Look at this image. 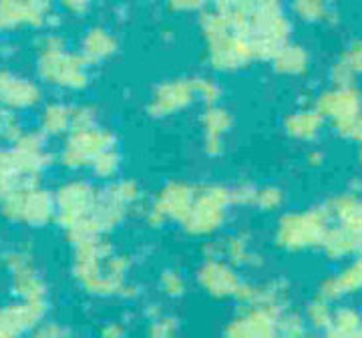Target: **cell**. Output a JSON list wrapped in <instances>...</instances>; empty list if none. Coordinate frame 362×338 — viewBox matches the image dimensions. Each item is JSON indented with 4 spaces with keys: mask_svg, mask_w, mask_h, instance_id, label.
I'll use <instances>...</instances> for the list:
<instances>
[{
    "mask_svg": "<svg viewBox=\"0 0 362 338\" xmlns=\"http://www.w3.org/2000/svg\"><path fill=\"white\" fill-rule=\"evenodd\" d=\"M131 256L117 252L107 235L73 242V278L95 298H135L139 290L129 282Z\"/></svg>",
    "mask_w": 362,
    "mask_h": 338,
    "instance_id": "cell-1",
    "label": "cell"
},
{
    "mask_svg": "<svg viewBox=\"0 0 362 338\" xmlns=\"http://www.w3.org/2000/svg\"><path fill=\"white\" fill-rule=\"evenodd\" d=\"M221 13L228 23L250 40L256 59L272 61L290 42L292 25L280 0H214L209 6Z\"/></svg>",
    "mask_w": 362,
    "mask_h": 338,
    "instance_id": "cell-2",
    "label": "cell"
},
{
    "mask_svg": "<svg viewBox=\"0 0 362 338\" xmlns=\"http://www.w3.org/2000/svg\"><path fill=\"white\" fill-rule=\"evenodd\" d=\"M199 25L206 39L207 61L211 69L220 73H232L244 69L256 59L250 40L244 39L221 13L206 8L202 13Z\"/></svg>",
    "mask_w": 362,
    "mask_h": 338,
    "instance_id": "cell-3",
    "label": "cell"
},
{
    "mask_svg": "<svg viewBox=\"0 0 362 338\" xmlns=\"http://www.w3.org/2000/svg\"><path fill=\"white\" fill-rule=\"evenodd\" d=\"M51 163L52 156L47 151L45 135L40 131H25V135L8 145L0 156V187L11 190L39 182Z\"/></svg>",
    "mask_w": 362,
    "mask_h": 338,
    "instance_id": "cell-4",
    "label": "cell"
},
{
    "mask_svg": "<svg viewBox=\"0 0 362 338\" xmlns=\"http://www.w3.org/2000/svg\"><path fill=\"white\" fill-rule=\"evenodd\" d=\"M37 73L45 83L65 91H81L90 78L89 61L81 52L66 51L65 40L57 35H47L39 40Z\"/></svg>",
    "mask_w": 362,
    "mask_h": 338,
    "instance_id": "cell-5",
    "label": "cell"
},
{
    "mask_svg": "<svg viewBox=\"0 0 362 338\" xmlns=\"http://www.w3.org/2000/svg\"><path fill=\"white\" fill-rule=\"evenodd\" d=\"M101 192L89 182L73 180L63 183L54 192V204H57V218L61 230H65L69 242L87 240L90 235L93 218L99 208Z\"/></svg>",
    "mask_w": 362,
    "mask_h": 338,
    "instance_id": "cell-6",
    "label": "cell"
},
{
    "mask_svg": "<svg viewBox=\"0 0 362 338\" xmlns=\"http://www.w3.org/2000/svg\"><path fill=\"white\" fill-rule=\"evenodd\" d=\"M330 214L326 208L300 209L284 214L274 232V244L282 252L300 254L320 247L328 232Z\"/></svg>",
    "mask_w": 362,
    "mask_h": 338,
    "instance_id": "cell-7",
    "label": "cell"
},
{
    "mask_svg": "<svg viewBox=\"0 0 362 338\" xmlns=\"http://www.w3.org/2000/svg\"><path fill=\"white\" fill-rule=\"evenodd\" d=\"M2 216L11 223L45 228L57 218L54 194L47 192L39 182L2 190Z\"/></svg>",
    "mask_w": 362,
    "mask_h": 338,
    "instance_id": "cell-8",
    "label": "cell"
},
{
    "mask_svg": "<svg viewBox=\"0 0 362 338\" xmlns=\"http://www.w3.org/2000/svg\"><path fill=\"white\" fill-rule=\"evenodd\" d=\"M232 208L233 199L230 187L223 185L197 187L192 211L181 226L194 238H214L228 223Z\"/></svg>",
    "mask_w": 362,
    "mask_h": 338,
    "instance_id": "cell-9",
    "label": "cell"
},
{
    "mask_svg": "<svg viewBox=\"0 0 362 338\" xmlns=\"http://www.w3.org/2000/svg\"><path fill=\"white\" fill-rule=\"evenodd\" d=\"M141 202V187L133 180H119L109 183L101 192L99 208L93 218L90 235H109L115 228H119L125 218L131 214V209L137 208Z\"/></svg>",
    "mask_w": 362,
    "mask_h": 338,
    "instance_id": "cell-10",
    "label": "cell"
},
{
    "mask_svg": "<svg viewBox=\"0 0 362 338\" xmlns=\"http://www.w3.org/2000/svg\"><path fill=\"white\" fill-rule=\"evenodd\" d=\"M115 135L105 127L93 125L85 129H75L66 135L61 149V163L69 169L90 168L97 157L115 147Z\"/></svg>",
    "mask_w": 362,
    "mask_h": 338,
    "instance_id": "cell-11",
    "label": "cell"
},
{
    "mask_svg": "<svg viewBox=\"0 0 362 338\" xmlns=\"http://www.w3.org/2000/svg\"><path fill=\"white\" fill-rule=\"evenodd\" d=\"M197 187L185 182H169L163 185L149 208L145 211V221L151 228H161L165 223H183L194 206Z\"/></svg>",
    "mask_w": 362,
    "mask_h": 338,
    "instance_id": "cell-12",
    "label": "cell"
},
{
    "mask_svg": "<svg viewBox=\"0 0 362 338\" xmlns=\"http://www.w3.org/2000/svg\"><path fill=\"white\" fill-rule=\"evenodd\" d=\"M4 270L11 278V292L16 300H47L49 288L35 266V258L28 250L13 247L4 252Z\"/></svg>",
    "mask_w": 362,
    "mask_h": 338,
    "instance_id": "cell-13",
    "label": "cell"
},
{
    "mask_svg": "<svg viewBox=\"0 0 362 338\" xmlns=\"http://www.w3.org/2000/svg\"><path fill=\"white\" fill-rule=\"evenodd\" d=\"M197 284L209 298L228 300L238 296L244 284L238 268L223 258H204L197 268Z\"/></svg>",
    "mask_w": 362,
    "mask_h": 338,
    "instance_id": "cell-14",
    "label": "cell"
},
{
    "mask_svg": "<svg viewBox=\"0 0 362 338\" xmlns=\"http://www.w3.org/2000/svg\"><path fill=\"white\" fill-rule=\"evenodd\" d=\"M278 316L264 306H242L223 328V338H276Z\"/></svg>",
    "mask_w": 362,
    "mask_h": 338,
    "instance_id": "cell-15",
    "label": "cell"
},
{
    "mask_svg": "<svg viewBox=\"0 0 362 338\" xmlns=\"http://www.w3.org/2000/svg\"><path fill=\"white\" fill-rule=\"evenodd\" d=\"M194 101H197L194 78H173L168 83H161L153 91L147 111L151 117H171L185 111Z\"/></svg>",
    "mask_w": 362,
    "mask_h": 338,
    "instance_id": "cell-16",
    "label": "cell"
},
{
    "mask_svg": "<svg viewBox=\"0 0 362 338\" xmlns=\"http://www.w3.org/2000/svg\"><path fill=\"white\" fill-rule=\"evenodd\" d=\"M49 314V300H16L8 302L0 314V332L26 337Z\"/></svg>",
    "mask_w": 362,
    "mask_h": 338,
    "instance_id": "cell-17",
    "label": "cell"
},
{
    "mask_svg": "<svg viewBox=\"0 0 362 338\" xmlns=\"http://www.w3.org/2000/svg\"><path fill=\"white\" fill-rule=\"evenodd\" d=\"M235 300L242 306H264V308H270L274 313L282 314L288 308L290 286L282 278L268 280V282H262V284L244 280Z\"/></svg>",
    "mask_w": 362,
    "mask_h": 338,
    "instance_id": "cell-18",
    "label": "cell"
},
{
    "mask_svg": "<svg viewBox=\"0 0 362 338\" xmlns=\"http://www.w3.org/2000/svg\"><path fill=\"white\" fill-rule=\"evenodd\" d=\"M51 11L40 6L35 0H2L0 2V25L2 30L11 33L23 26H40L51 23Z\"/></svg>",
    "mask_w": 362,
    "mask_h": 338,
    "instance_id": "cell-19",
    "label": "cell"
},
{
    "mask_svg": "<svg viewBox=\"0 0 362 338\" xmlns=\"http://www.w3.org/2000/svg\"><path fill=\"white\" fill-rule=\"evenodd\" d=\"M0 95H2L4 109L16 111V113L37 107L42 99L40 87L35 81L14 75L11 71H4L0 77Z\"/></svg>",
    "mask_w": 362,
    "mask_h": 338,
    "instance_id": "cell-20",
    "label": "cell"
},
{
    "mask_svg": "<svg viewBox=\"0 0 362 338\" xmlns=\"http://www.w3.org/2000/svg\"><path fill=\"white\" fill-rule=\"evenodd\" d=\"M316 109L324 117L334 119V123H342L352 117H358L361 99H358V93L350 89L349 85H338L337 89L324 91L318 97Z\"/></svg>",
    "mask_w": 362,
    "mask_h": 338,
    "instance_id": "cell-21",
    "label": "cell"
},
{
    "mask_svg": "<svg viewBox=\"0 0 362 338\" xmlns=\"http://www.w3.org/2000/svg\"><path fill=\"white\" fill-rule=\"evenodd\" d=\"M232 113L218 105H209L202 115L204 129V149L209 157H220L223 153V139L232 131Z\"/></svg>",
    "mask_w": 362,
    "mask_h": 338,
    "instance_id": "cell-22",
    "label": "cell"
},
{
    "mask_svg": "<svg viewBox=\"0 0 362 338\" xmlns=\"http://www.w3.org/2000/svg\"><path fill=\"white\" fill-rule=\"evenodd\" d=\"M320 247L330 260H344V258L358 256L362 250V232L358 228L344 226V223L328 228Z\"/></svg>",
    "mask_w": 362,
    "mask_h": 338,
    "instance_id": "cell-23",
    "label": "cell"
},
{
    "mask_svg": "<svg viewBox=\"0 0 362 338\" xmlns=\"http://www.w3.org/2000/svg\"><path fill=\"white\" fill-rule=\"evenodd\" d=\"M362 288V256H356V260L342 268L340 272L324 280L320 286V294L328 300H338L342 296L354 294Z\"/></svg>",
    "mask_w": 362,
    "mask_h": 338,
    "instance_id": "cell-24",
    "label": "cell"
},
{
    "mask_svg": "<svg viewBox=\"0 0 362 338\" xmlns=\"http://www.w3.org/2000/svg\"><path fill=\"white\" fill-rule=\"evenodd\" d=\"M220 242V258L240 268H258L262 264V256H258L252 247L247 234H232Z\"/></svg>",
    "mask_w": 362,
    "mask_h": 338,
    "instance_id": "cell-25",
    "label": "cell"
},
{
    "mask_svg": "<svg viewBox=\"0 0 362 338\" xmlns=\"http://www.w3.org/2000/svg\"><path fill=\"white\" fill-rule=\"evenodd\" d=\"M117 52V39L101 26L89 28L81 40V54L89 61V65L103 63Z\"/></svg>",
    "mask_w": 362,
    "mask_h": 338,
    "instance_id": "cell-26",
    "label": "cell"
},
{
    "mask_svg": "<svg viewBox=\"0 0 362 338\" xmlns=\"http://www.w3.org/2000/svg\"><path fill=\"white\" fill-rule=\"evenodd\" d=\"M324 115L318 109H300L288 115L284 123L286 133L298 141H314L322 131Z\"/></svg>",
    "mask_w": 362,
    "mask_h": 338,
    "instance_id": "cell-27",
    "label": "cell"
},
{
    "mask_svg": "<svg viewBox=\"0 0 362 338\" xmlns=\"http://www.w3.org/2000/svg\"><path fill=\"white\" fill-rule=\"evenodd\" d=\"M272 65H274V71H278L280 75L300 77L308 71L310 57L304 47H300L296 42H286L284 47L274 54Z\"/></svg>",
    "mask_w": 362,
    "mask_h": 338,
    "instance_id": "cell-28",
    "label": "cell"
},
{
    "mask_svg": "<svg viewBox=\"0 0 362 338\" xmlns=\"http://www.w3.org/2000/svg\"><path fill=\"white\" fill-rule=\"evenodd\" d=\"M73 129V107L65 103H51L40 115V133L45 137L69 135Z\"/></svg>",
    "mask_w": 362,
    "mask_h": 338,
    "instance_id": "cell-29",
    "label": "cell"
},
{
    "mask_svg": "<svg viewBox=\"0 0 362 338\" xmlns=\"http://www.w3.org/2000/svg\"><path fill=\"white\" fill-rule=\"evenodd\" d=\"M328 214L330 218H337L344 226H352L361 230L362 221V204L354 195H338L328 204Z\"/></svg>",
    "mask_w": 362,
    "mask_h": 338,
    "instance_id": "cell-30",
    "label": "cell"
},
{
    "mask_svg": "<svg viewBox=\"0 0 362 338\" xmlns=\"http://www.w3.org/2000/svg\"><path fill=\"white\" fill-rule=\"evenodd\" d=\"M328 338H361L362 320L361 314L352 308H340L334 310V318L330 328L324 332Z\"/></svg>",
    "mask_w": 362,
    "mask_h": 338,
    "instance_id": "cell-31",
    "label": "cell"
},
{
    "mask_svg": "<svg viewBox=\"0 0 362 338\" xmlns=\"http://www.w3.org/2000/svg\"><path fill=\"white\" fill-rule=\"evenodd\" d=\"M332 300L324 298L322 294H318L316 298L310 300L306 304V310H304V318L310 328L318 330V332H326L330 325H332V318H334V310L330 306Z\"/></svg>",
    "mask_w": 362,
    "mask_h": 338,
    "instance_id": "cell-32",
    "label": "cell"
},
{
    "mask_svg": "<svg viewBox=\"0 0 362 338\" xmlns=\"http://www.w3.org/2000/svg\"><path fill=\"white\" fill-rule=\"evenodd\" d=\"M308 322L304 314L296 310H288L278 316V337L276 338H310L308 337Z\"/></svg>",
    "mask_w": 362,
    "mask_h": 338,
    "instance_id": "cell-33",
    "label": "cell"
},
{
    "mask_svg": "<svg viewBox=\"0 0 362 338\" xmlns=\"http://www.w3.org/2000/svg\"><path fill=\"white\" fill-rule=\"evenodd\" d=\"M330 2L332 0H294L292 8L298 18H302L306 23H318V21H326L328 16H332Z\"/></svg>",
    "mask_w": 362,
    "mask_h": 338,
    "instance_id": "cell-34",
    "label": "cell"
},
{
    "mask_svg": "<svg viewBox=\"0 0 362 338\" xmlns=\"http://www.w3.org/2000/svg\"><path fill=\"white\" fill-rule=\"evenodd\" d=\"M157 288H159V292L165 296V298H181V296H185V292H187V282H185V276L180 272V270H175V268H165V270H161L159 274V278H157Z\"/></svg>",
    "mask_w": 362,
    "mask_h": 338,
    "instance_id": "cell-35",
    "label": "cell"
},
{
    "mask_svg": "<svg viewBox=\"0 0 362 338\" xmlns=\"http://www.w3.org/2000/svg\"><path fill=\"white\" fill-rule=\"evenodd\" d=\"M147 338H180V320L171 314H157L153 318H149L147 326Z\"/></svg>",
    "mask_w": 362,
    "mask_h": 338,
    "instance_id": "cell-36",
    "label": "cell"
},
{
    "mask_svg": "<svg viewBox=\"0 0 362 338\" xmlns=\"http://www.w3.org/2000/svg\"><path fill=\"white\" fill-rule=\"evenodd\" d=\"M90 169L99 180H115V175L121 169V153L117 151V147L105 151L93 161Z\"/></svg>",
    "mask_w": 362,
    "mask_h": 338,
    "instance_id": "cell-37",
    "label": "cell"
},
{
    "mask_svg": "<svg viewBox=\"0 0 362 338\" xmlns=\"http://www.w3.org/2000/svg\"><path fill=\"white\" fill-rule=\"evenodd\" d=\"M286 197L284 192L280 187L274 185H266V187H258V195H256V204L254 208H258L264 214H272L276 209H280L284 206Z\"/></svg>",
    "mask_w": 362,
    "mask_h": 338,
    "instance_id": "cell-38",
    "label": "cell"
},
{
    "mask_svg": "<svg viewBox=\"0 0 362 338\" xmlns=\"http://www.w3.org/2000/svg\"><path fill=\"white\" fill-rule=\"evenodd\" d=\"M194 85H195L197 101L206 103L207 107H209V105H218L221 91H220V85H218L216 81H211V78H207V77H195Z\"/></svg>",
    "mask_w": 362,
    "mask_h": 338,
    "instance_id": "cell-39",
    "label": "cell"
},
{
    "mask_svg": "<svg viewBox=\"0 0 362 338\" xmlns=\"http://www.w3.org/2000/svg\"><path fill=\"white\" fill-rule=\"evenodd\" d=\"M25 135V127L18 119V113L16 111H4L2 113V137L8 141V144H14L16 139H21Z\"/></svg>",
    "mask_w": 362,
    "mask_h": 338,
    "instance_id": "cell-40",
    "label": "cell"
},
{
    "mask_svg": "<svg viewBox=\"0 0 362 338\" xmlns=\"http://www.w3.org/2000/svg\"><path fill=\"white\" fill-rule=\"evenodd\" d=\"M97 125V113L89 105H77L73 107V129H85V127H93Z\"/></svg>",
    "mask_w": 362,
    "mask_h": 338,
    "instance_id": "cell-41",
    "label": "cell"
},
{
    "mask_svg": "<svg viewBox=\"0 0 362 338\" xmlns=\"http://www.w3.org/2000/svg\"><path fill=\"white\" fill-rule=\"evenodd\" d=\"M256 195H258V187L250 185V183H240L232 187V199L233 206H254L256 204Z\"/></svg>",
    "mask_w": 362,
    "mask_h": 338,
    "instance_id": "cell-42",
    "label": "cell"
},
{
    "mask_svg": "<svg viewBox=\"0 0 362 338\" xmlns=\"http://www.w3.org/2000/svg\"><path fill=\"white\" fill-rule=\"evenodd\" d=\"M28 338H69V332H66V328L59 325V322H49V320H45V322H40L30 334Z\"/></svg>",
    "mask_w": 362,
    "mask_h": 338,
    "instance_id": "cell-43",
    "label": "cell"
},
{
    "mask_svg": "<svg viewBox=\"0 0 362 338\" xmlns=\"http://www.w3.org/2000/svg\"><path fill=\"white\" fill-rule=\"evenodd\" d=\"M338 133H342L344 137H352V139H361L362 137V119L352 117L349 121L337 123Z\"/></svg>",
    "mask_w": 362,
    "mask_h": 338,
    "instance_id": "cell-44",
    "label": "cell"
},
{
    "mask_svg": "<svg viewBox=\"0 0 362 338\" xmlns=\"http://www.w3.org/2000/svg\"><path fill=\"white\" fill-rule=\"evenodd\" d=\"M342 63L349 66L352 73H362V42L354 45V47L346 52V57L342 59Z\"/></svg>",
    "mask_w": 362,
    "mask_h": 338,
    "instance_id": "cell-45",
    "label": "cell"
},
{
    "mask_svg": "<svg viewBox=\"0 0 362 338\" xmlns=\"http://www.w3.org/2000/svg\"><path fill=\"white\" fill-rule=\"evenodd\" d=\"M125 326L117 320H111V322H105L99 330V337L101 338H125Z\"/></svg>",
    "mask_w": 362,
    "mask_h": 338,
    "instance_id": "cell-46",
    "label": "cell"
},
{
    "mask_svg": "<svg viewBox=\"0 0 362 338\" xmlns=\"http://www.w3.org/2000/svg\"><path fill=\"white\" fill-rule=\"evenodd\" d=\"M165 4L175 13H189V11L199 8L197 0H165Z\"/></svg>",
    "mask_w": 362,
    "mask_h": 338,
    "instance_id": "cell-47",
    "label": "cell"
},
{
    "mask_svg": "<svg viewBox=\"0 0 362 338\" xmlns=\"http://www.w3.org/2000/svg\"><path fill=\"white\" fill-rule=\"evenodd\" d=\"M61 4L65 6L69 13L83 14L89 11V6L93 4V0H61Z\"/></svg>",
    "mask_w": 362,
    "mask_h": 338,
    "instance_id": "cell-48",
    "label": "cell"
},
{
    "mask_svg": "<svg viewBox=\"0 0 362 338\" xmlns=\"http://www.w3.org/2000/svg\"><path fill=\"white\" fill-rule=\"evenodd\" d=\"M0 338H25L21 334H13V332H0Z\"/></svg>",
    "mask_w": 362,
    "mask_h": 338,
    "instance_id": "cell-49",
    "label": "cell"
},
{
    "mask_svg": "<svg viewBox=\"0 0 362 338\" xmlns=\"http://www.w3.org/2000/svg\"><path fill=\"white\" fill-rule=\"evenodd\" d=\"M320 338H328V337H326V334H324V337H320Z\"/></svg>",
    "mask_w": 362,
    "mask_h": 338,
    "instance_id": "cell-50",
    "label": "cell"
},
{
    "mask_svg": "<svg viewBox=\"0 0 362 338\" xmlns=\"http://www.w3.org/2000/svg\"><path fill=\"white\" fill-rule=\"evenodd\" d=\"M361 232H362V221H361Z\"/></svg>",
    "mask_w": 362,
    "mask_h": 338,
    "instance_id": "cell-51",
    "label": "cell"
},
{
    "mask_svg": "<svg viewBox=\"0 0 362 338\" xmlns=\"http://www.w3.org/2000/svg\"><path fill=\"white\" fill-rule=\"evenodd\" d=\"M361 338H362V334H361Z\"/></svg>",
    "mask_w": 362,
    "mask_h": 338,
    "instance_id": "cell-52",
    "label": "cell"
}]
</instances>
